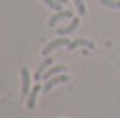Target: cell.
Returning a JSON list of instances; mask_svg holds the SVG:
<instances>
[{"label":"cell","mask_w":120,"mask_h":118,"mask_svg":"<svg viewBox=\"0 0 120 118\" xmlns=\"http://www.w3.org/2000/svg\"><path fill=\"white\" fill-rule=\"evenodd\" d=\"M75 47H94V43L91 41V39L79 37V39H75V41H71V43L67 45V49H75Z\"/></svg>","instance_id":"obj_8"},{"label":"cell","mask_w":120,"mask_h":118,"mask_svg":"<svg viewBox=\"0 0 120 118\" xmlns=\"http://www.w3.org/2000/svg\"><path fill=\"white\" fill-rule=\"evenodd\" d=\"M71 18H75L71 10H59L55 16H51V20L47 22V26H49V28H55L59 22H63V20H71Z\"/></svg>","instance_id":"obj_3"},{"label":"cell","mask_w":120,"mask_h":118,"mask_svg":"<svg viewBox=\"0 0 120 118\" xmlns=\"http://www.w3.org/2000/svg\"><path fill=\"white\" fill-rule=\"evenodd\" d=\"M67 71V67H63V65H55V67H49V71L47 73H43V79H51V77H55V75H59V73H65Z\"/></svg>","instance_id":"obj_9"},{"label":"cell","mask_w":120,"mask_h":118,"mask_svg":"<svg viewBox=\"0 0 120 118\" xmlns=\"http://www.w3.org/2000/svg\"><path fill=\"white\" fill-rule=\"evenodd\" d=\"M43 87H39L38 83L32 87V91H30V95H28V108L32 110V108H36V98H38V95H39V91H41Z\"/></svg>","instance_id":"obj_7"},{"label":"cell","mask_w":120,"mask_h":118,"mask_svg":"<svg viewBox=\"0 0 120 118\" xmlns=\"http://www.w3.org/2000/svg\"><path fill=\"white\" fill-rule=\"evenodd\" d=\"M69 43H71V41L67 39V36H59L57 39H53V41H47V43H45V47L41 49V53H43V55L47 57L49 53L53 51V49H57V47H67Z\"/></svg>","instance_id":"obj_1"},{"label":"cell","mask_w":120,"mask_h":118,"mask_svg":"<svg viewBox=\"0 0 120 118\" xmlns=\"http://www.w3.org/2000/svg\"><path fill=\"white\" fill-rule=\"evenodd\" d=\"M43 4H45V6H49L51 10H57V12H59V10H61V6H63L59 0H43Z\"/></svg>","instance_id":"obj_11"},{"label":"cell","mask_w":120,"mask_h":118,"mask_svg":"<svg viewBox=\"0 0 120 118\" xmlns=\"http://www.w3.org/2000/svg\"><path fill=\"white\" fill-rule=\"evenodd\" d=\"M59 2H61V4H67V0H59Z\"/></svg>","instance_id":"obj_13"},{"label":"cell","mask_w":120,"mask_h":118,"mask_svg":"<svg viewBox=\"0 0 120 118\" xmlns=\"http://www.w3.org/2000/svg\"><path fill=\"white\" fill-rule=\"evenodd\" d=\"M61 83H67V75H65V73H59V75L51 77V79H47V81H45V85H43V88H41V91H43V92H49V91H51L53 87L61 85Z\"/></svg>","instance_id":"obj_4"},{"label":"cell","mask_w":120,"mask_h":118,"mask_svg":"<svg viewBox=\"0 0 120 118\" xmlns=\"http://www.w3.org/2000/svg\"><path fill=\"white\" fill-rule=\"evenodd\" d=\"M20 81H22V88H20L22 95L20 96H28L32 91V77H30V71L26 67H22V71H20Z\"/></svg>","instance_id":"obj_2"},{"label":"cell","mask_w":120,"mask_h":118,"mask_svg":"<svg viewBox=\"0 0 120 118\" xmlns=\"http://www.w3.org/2000/svg\"><path fill=\"white\" fill-rule=\"evenodd\" d=\"M101 2L108 8H118L120 10V0H101Z\"/></svg>","instance_id":"obj_12"},{"label":"cell","mask_w":120,"mask_h":118,"mask_svg":"<svg viewBox=\"0 0 120 118\" xmlns=\"http://www.w3.org/2000/svg\"><path fill=\"white\" fill-rule=\"evenodd\" d=\"M77 28H79V18H71L67 26L57 28V36H69V33H71V32H75Z\"/></svg>","instance_id":"obj_6"},{"label":"cell","mask_w":120,"mask_h":118,"mask_svg":"<svg viewBox=\"0 0 120 118\" xmlns=\"http://www.w3.org/2000/svg\"><path fill=\"white\" fill-rule=\"evenodd\" d=\"M51 63H53V59H51V57L47 55V57L43 59V61L39 63V65H38V69H36V73H34V79H36V83L39 81V79H43V73H45L47 69L51 67Z\"/></svg>","instance_id":"obj_5"},{"label":"cell","mask_w":120,"mask_h":118,"mask_svg":"<svg viewBox=\"0 0 120 118\" xmlns=\"http://www.w3.org/2000/svg\"><path fill=\"white\" fill-rule=\"evenodd\" d=\"M71 2L75 4V8H77V12L81 14V16H85V14H87V6H85L83 0H71Z\"/></svg>","instance_id":"obj_10"}]
</instances>
